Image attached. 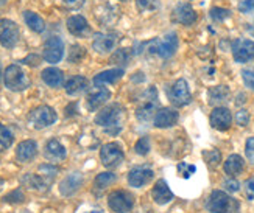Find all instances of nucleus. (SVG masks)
<instances>
[{
    "mask_svg": "<svg viewBox=\"0 0 254 213\" xmlns=\"http://www.w3.org/2000/svg\"><path fill=\"white\" fill-rule=\"evenodd\" d=\"M124 107L120 105H109L103 107L95 115V125L102 126L105 132L117 136L122 131V121H124Z\"/></svg>",
    "mask_w": 254,
    "mask_h": 213,
    "instance_id": "obj_1",
    "label": "nucleus"
},
{
    "mask_svg": "<svg viewBox=\"0 0 254 213\" xmlns=\"http://www.w3.org/2000/svg\"><path fill=\"white\" fill-rule=\"evenodd\" d=\"M143 50L150 54H156L162 59H169L178 50V36L176 33H169L162 39H151L143 44Z\"/></svg>",
    "mask_w": 254,
    "mask_h": 213,
    "instance_id": "obj_2",
    "label": "nucleus"
},
{
    "mask_svg": "<svg viewBox=\"0 0 254 213\" xmlns=\"http://www.w3.org/2000/svg\"><path fill=\"white\" fill-rule=\"evenodd\" d=\"M206 207L212 213H240L239 201L226 195L225 192H220V190H215V192L211 193Z\"/></svg>",
    "mask_w": 254,
    "mask_h": 213,
    "instance_id": "obj_3",
    "label": "nucleus"
},
{
    "mask_svg": "<svg viewBox=\"0 0 254 213\" xmlns=\"http://www.w3.org/2000/svg\"><path fill=\"white\" fill-rule=\"evenodd\" d=\"M3 83L5 86L13 92H20L30 87V78L22 70V67L17 64H11L5 69L3 73Z\"/></svg>",
    "mask_w": 254,
    "mask_h": 213,
    "instance_id": "obj_4",
    "label": "nucleus"
},
{
    "mask_svg": "<svg viewBox=\"0 0 254 213\" xmlns=\"http://www.w3.org/2000/svg\"><path fill=\"white\" fill-rule=\"evenodd\" d=\"M58 120L57 112H55L53 107L47 106V105H42L35 107L28 115V123L35 128V129H44V128H49L52 125H55V121Z\"/></svg>",
    "mask_w": 254,
    "mask_h": 213,
    "instance_id": "obj_5",
    "label": "nucleus"
},
{
    "mask_svg": "<svg viewBox=\"0 0 254 213\" xmlns=\"http://www.w3.org/2000/svg\"><path fill=\"white\" fill-rule=\"evenodd\" d=\"M159 107V98L158 92L154 87H150L148 91L143 94V98L140 105L136 109V117L139 121H148L153 115H156Z\"/></svg>",
    "mask_w": 254,
    "mask_h": 213,
    "instance_id": "obj_6",
    "label": "nucleus"
},
{
    "mask_svg": "<svg viewBox=\"0 0 254 213\" xmlns=\"http://www.w3.org/2000/svg\"><path fill=\"white\" fill-rule=\"evenodd\" d=\"M20 31L16 22L9 19H0V46L5 49H14L19 42Z\"/></svg>",
    "mask_w": 254,
    "mask_h": 213,
    "instance_id": "obj_7",
    "label": "nucleus"
},
{
    "mask_svg": "<svg viewBox=\"0 0 254 213\" xmlns=\"http://www.w3.org/2000/svg\"><path fill=\"white\" fill-rule=\"evenodd\" d=\"M100 159H102V163L106 168H117L120 163L124 162L125 154H124V150H122V147H120L119 143L111 142V143H106L102 147Z\"/></svg>",
    "mask_w": 254,
    "mask_h": 213,
    "instance_id": "obj_8",
    "label": "nucleus"
},
{
    "mask_svg": "<svg viewBox=\"0 0 254 213\" xmlns=\"http://www.w3.org/2000/svg\"><path fill=\"white\" fill-rule=\"evenodd\" d=\"M167 94H169V100L172 102V105L176 107L187 106L192 102V95H190L189 86H187L186 80H176L169 89Z\"/></svg>",
    "mask_w": 254,
    "mask_h": 213,
    "instance_id": "obj_9",
    "label": "nucleus"
},
{
    "mask_svg": "<svg viewBox=\"0 0 254 213\" xmlns=\"http://www.w3.org/2000/svg\"><path fill=\"white\" fill-rule=\"evenodd\" d=\"M108 206L116 213H128L134 206V198L125 190H117L108 196Z\"/></svg>",
    "mask_w": 254,
    "mask_h": 213,
    "instance_id": "obj_10",
    "label": "nucleus"
},
{
    "mask_svg": "<svg viewBox=\"0 0 254 213\" xmlns=\"http://www.w3.org/2000/svg\"><path fill=\"white\" fill-rule=\"evenodd\" d=\"M64 56V42L60 36H50L44 44L42 58L50 64H57Z\"/></svg>",
    "mask_w": 254,
    "mask_h": 213,
    "instance_id": "obj_11",
    "label": "nucleus"
},
{
    "mask_svg": "<svg viewBox=\"0 0 254 213\" xmlns=\"http://www.w3.org/2000/svg\"><path fill=\"white\" fill-rule=\"evenodd\" d=\"M233 56L236 62H248L254 59V42L250 39H236L233 42Z\"/></svg>",
    "mask_w": 254,
    "mask_h": 213,
    "instance_id": "obj_12",
    "label": "nucleus"
},
{
    "mask_svg": "<svg viewBox=\"0 0 254 213\" xmlns=\"http://www.w3.org/2000/svg\"><path fill=\"white\" fill-rule=\"evenodd\" d=\"M117 35L114 33H95L94 41H92V47L97 53L106 54L109 52H113L114 47L117 46Z\"/></svg>",
    "mask_w": 254,
    "mask_h": 213,
    "instance_id": "obj_13",
    "label": "nucleus"
},
{
    "mask_svg": "<svg viewBox=\"0 0 254 213\" xmlns=\"http://www.w3.org/2000/svg\"><path fill=\"white\" fill-rule=\"evenodd\" d=\"M111 98V92L108 91L103 86H95L92 91L87 94L86 105L89 110H97L98 107H102L108 100Z\"/></svg>",
    "mask_w": 254,
    "mask_h": 213,
    "instance_id": "obj_14",
    "label": "nucleus"
},
{
    "mask_svg": "<svg viewBox=\"0 0 254 213\" xmlns=\"http://www.w3.org/2000/svg\"><path fill=\"white\" fill-rule=\"evenodd\" d=\"M231 123H233V115H231V110L223 106H217L212 114H211V125L212 128L218 131H226L229 129Z\"/></svg>",
    "mask_w": 254,
    "mask_h": 213,
    "instance_id": "obj_15",
    "label": "nucleus"
},
{
    "mask_svg": "<svg viewBox=\"0 0 254 213\" xmlns=\"http://www.w3.org/2000/svg\"><path fill=\"white\" fill-rule=\"evenodd\" d=\"M67 30L75 38H84L91 33V25L83 16L75 14L67 19Z\"/></svg>",
    "mask_w": 254,
    "mask_h": 213,
    "instance_id": "obj_16",
    "label": "nucleus"
},
{
    "mask_svg": "<svg viewBox=\"0 0 254 213\" xmlns=\"http://www.w3.org/2000/svg\"><path fill=\"white\" fill-rule=\"evenodd\" d=\"M44 156H46V159L50 160V162H61V160L65 159L67 151H65L64 145L60 140L50 139L46 143V148H44Z\"/></svg>",
    "mask_w": 254,
    "mask_h": 213,
    "instance_id": "obj_17",
    "label": "nucleus"
},
{
    "mask_svg": "<svg viewBox=\"0 0 254 213\" xmlns=\"http://www.w3.org/2000/svg\"><path fill=\"white\" fill-rule=\"evenodd\" d=\"M180 115L178 112L175 109H170V107H162L156 112V115H154V126L156 128H170V126H175L176 121H178Z\"/></svg>",
    "mask_w": 254,
    "mask_h": 213,
    "instance_id": "obj_18",
    "label": "nucleus"
},
{
    "mask_svg": "<svg viewBox=\"0 0 254 213\" xmlns=\"http://www.w3.org/2000/svg\"><path fill=\"white\" fill-rule=\"evenodd\" d=\"M173 20L178 22V24L183 25H192L196 20V13L195 9L189 5V3H180L176 5V8L173 9Z\"/></svg>",
    "mask_w": 254,
    "mask_h": 213,
    "instance_id": "obj_19",
    "label": "nucleus"
},
{
    "mask_svg": "<svg viewBox=\"0 0 254 213\" xmlns=\"http://www.w3.org/2000/svg\"><path fill=\"white\" fill-rule=\"evenodd\" d=\"M38 154V143L35 140H24L17 145L16 159L22 163H27L33 160Z\"/></svg>",
    "mask_w": 254,
    "mask_h": 213,
    "instance_id": "obj_20",
    "label": "nucleus"
},
{
    "mask_svg": "<svg viewBox=\"0 0 254 213\" xmlns=\"http://www.w3.org/2000/svg\"><path fill=\"white\" fill-rule=\"evenodd\" d=\"M83 185V176L80 173H72L69 176H65L61 184H60V192L64 196H72L80 190Z\"/></svg>",
    "mask_w": 254,
    "mask_h": 213,
    "instance_id": "obj_21",
    "label": "nucleus"
},
{
    "mask_svg": "<svg viewBox=\"0 0 254 213\" xmlns=\"http://www.w3.org/2000/svg\"><path fill=\"white\" fill-rule=\"evenodd\" d=\"M151 196H153V201L156 204L159 206H164V204H167L170 203V201L173 199V193H172V190L169 188L167 182L165 181H158L156 184H154L153 190H151Z\"/></svg>",
    "mask_w": 254,
    "mask_h": 213,
    "instance_id": "obj_22",
    "label": "nucleus"
},
{
    "mask_svg": "<svg viewBox=\"0 0 254 213\" xmlns=\"http://www.w3.org/2000/svg\"><path fill=\"white\" fill-rule=\"evenodd\" d=\"M151 179H153V171L148 170V168H134V170H131L128 174V182L134 188H140L143 185H147Z\"/></svg>",
    "mask_w": 254,
    "mask_h": 213,
    "instance_id": "obj_23",
    "label": "nucleus"
},
{
    "mask_svg": "<svg viewBox=\"0 0 254 213\" xmlns=\"http://www.w3.org/2000/svg\"><path fill=\"white\" fill-rule=\"evenodd\" d=\"M42 81L50 87L58 89L64 84V72L57 69V67H49V69H44L41 73Z\"/></svg>",
    "mask_w": 254,
    "mask_h": 213,
    "instance_id": "obj_24",
    "label": "nucleus"
},
{
    "mask_svg": "<svg viewBox=\"0 0 254 213\" xmlns=\"http://www.w3.org/2000/svg\"><path fill=\"white\" fill-rule=\"evenodd\" d=\"M20 182H22V185H24V187H27L30 190H35V192H39V193L47 192L49 185H50L41 174H30V173L22 177Z\"/></svg>",
    "mask_w": 254,
    "mask_h": 213,
    "instance_id": "obj_25",
    "label": "nucleus"
},
{
    "mask_svg": "<svg viewBox=\"0 0 254 213\" xmlns=\"http://www.w3.org/2000/svg\"><path fill=\"white\" fill-rule=\"evenodd\" d=\"M229 95H231V92H229L228 86H215L207 91V102L212 106H218V105L226 103L229 100Z\"/></svg>",
    "mask_w": 254,
    "mask_h": 213,
    "instance_id": "obj_26",
    "label": "nucleus"
},
{
    "mask_svg": "<svg viewBox=\"0 0 254 213\" xmlns=\"http://www.w3.org/2000/svg\"><path fill=\"white\" fill-rule=\"evenodd\" d=\"M122 76H124V69H109V70H105V72H100L98 75H95V78H94V84H95V86L114 84V83H117Z\"/></svg>",
    "mask_w": 254,
    "mask_h": 213,
    "instance_id": "obj_27",
    "label": "nucleus"
},
{
    "mask_svg": "<svg viewBox=\"0 0 254 213\" xmlns=\"http://www.w3.org/2000/svg\"><path fill=\"white\" fill-rule=\"evenodd\" d=\"M64 89L69 95H80L87 89V80L81 75H75L70 80H67V83L64 84Z\"/></svg>",
    "mask_w": 254,
    "mask_h": 213,
    "instance_id": "obj_28",
    "label": "nucleus"
},
{
    "mask_svg": "<svg viewBox=\"0 0 254 213\" xmlns=\"http://www.w3.org/2000/svg\"><path fill=\"white\" fill-rule=\"evenodd\" d=\"M244 166H245L244 159H242L239 154H233V156H229L225 162V173L229 174L231 177H234L244 171Z\"/></svg>",
    "mask_w": 254,
    "mask_h": 213,
    "instance_id": "obj_29",
    "label": "nucleus"
},
{
    "mask_svg": "<svg viewBox=\"0 0 254 213\" xmlns=\"http://www.w3.org/2000/svg\"><path fill=\"white\" fill-rule=\"evenodd\" d=\"M24 20H25V24L28 25V28L31 31L42 33L44 30H46V22H44V19L39 14L33 13V11H25V13H24Z\"/></svg>",
    "mask_w": 254,
    "mask_h": 213,
    "instance_id": "obj_30",
    "label": "nucleus"
},
{
    "mask_svg": "<svg viewBox=\"0 0 254 213\" xmlns=\"http://www.w3.org/2000/svg\"><path fill=\"white\" fill-rule=\"evenodd\" d=\"M116 174L114 173H109V171H105V173H100L94 181V187L97 192H103L106 187H109L111 184L116 182Z\"/></svg>",
    "mask_w": 254,
    "mask_h": 213,
    "instance_id": "obj_31",
    "label": "nucleus"
},
{
    "mask_svg": "<svg viewBox=\"0 0 254 213\" xmlns=\"http://www.w3.org/2000/svg\"><path fill=\"white\" fill-rule=\"evenodd\" d=\"M14 142L13 132H11L5 125H0V153L6 151Z\"/></svg>",
    "mask_w": 254,
    "mask_h": 213,
    "instance_id": "obj_32",
    "label": "nucleus"
},
{
    "mask_svg": "<svg viewBox=\"0 0 254 213\" xmlns=\"http://www.w3.org/2000/svg\"><path fill=\"white\" fill-rule=\"evenodd\" d=\"M86 56V50L84 47L78 46V44H73L69 50V54H67V61L72 62V64H78L83 58Z\"/></svg>",
    "mask_w": 254,
    "mask_h": 213,
    "instance_id": "obj_33",
    "label": "nucleus"
},
{
    "mask_svg": "<svg viewBox=\"0 0 254 213\" xmlns=\"http://www.w3.org/2000/svg\"><path fill=\"white\" fill-rule=\"evenodd\" d=\"M38 171H39V174L46 179V181L49 182V184H52V181L55 179V176L58 174V168L55 166V165H50V163H46V165H41L39 168H38Z\"/></svg>",
    "mask_w": 254,
    "mask_h": 213,
    "instance_id": "obj_34",
    "label": "nucleus"
},
{
    "mask_svg": "<svg viewBox=\"0 0 254 213\" xmlns=\"http://www.w3.org/2000/svg\"><path fill=\"white\" fill-rule=\"evenodd\" d=\"M136 5L140 13H151L159 8V0H136Z\"/></svg>",
    "mask_w": 254,
    "mask_h": 213,
    "instance_id": "obj_35",
    "label": "nucleus"
},
{
    "mask_svg": "<svg viewBox=\"0 0 254 213\" xmlns=\"http://www.w3.org/2000/svg\"><path fill=\"white\" fill-rule=\"evenodd\" d=\"M128 59H129V52L127 49H119L116 50V53L111 56V62L113 64H117V65H127L128 64Z\"/></svg>",
    "mask_w": 254,
    "mask_h": 213,
    "instance_id": "obj_36",
    "label": "nucleus"
},
{
    "mask_svg": "<svg viewBox=\"0 0 254 213\" xmlns=\"http://www.w3.org/2000/svg\"><path fill=\"white\" fill-rule=\"evenodd\" d=\"M3 201H5V203H9V204H20V203H24V201H25V195H24V192H22L20 188H16L11 193H8L3 198Z\"/></svg>",
    "mask_w": 254,
    "mask_h": 213,
    "instance_id": "obj_37",
    "label": "nucleus"
},
{
    "mask_svg": "<svg viewBox=\"0 0 254 213\" xmlns=\"http://www.w3.org/2000/svg\"><path fill=\"white\" fill-rule=\"evenodd\" d=\"M204 160L209 166H217L222 160V154H220L218 150H211V151H206L204 154Z\"/></svg>",
    "mask_w": 254,
    "mask_h": 213,
    "instance_id": "obj_38",
    "label": "nucleus"
},
{
    "mask_svg": "<svg viewBox=\"0 0 254 213\" xmlns=\"http://www.w3.org/2000/svg\"><path fill=\"white\" fill-rule=\"evenodd\" d=\"M229 16H231V11L226 9V8H218V6H215V8L211 9V19L215 20V22H223Z\"/></svg>",
    "mask_w": 254,
    "mask_h": 213,
    "instance_id": "obj_39",
    "label": "nucleus"
},
{
    "mask_svg": "<svg viewBox=\"0 0 254 213\" xmlns=\"http://www.w3.org/2000/svg\"><path fill=\"white\" fill-rule=\"evenodd\" d=\"M150 140L148 137H140L136 143V147H134V151L139 154V156H147L150 153Z\"/></svg>",
    "mask_w": 254,
    "mask_h": 213,
    "instance_id": "obj_40",
    "label": "nucleus"
},
{
    "mask_svg": "<svg viewBox=\"0 0 254 213\" xmlns=\"http://www.w3.org/2000/svg\"><path fill=\"white\" fill-rule=\"evenodd\" d=\"M195 171H196V168H195L193 165H189V163H186V162H183V163L178 165V173H180L184 179H189Z\"/></svg>",
    "mask_w": 254,
    "mask_h": 213,
    "instance_id": "obj_41",
    "label": "nucleus"
},
{
    "mask_svg": "<svg viewBox=\"0 0 254 213\" xmlns=\"http://www.w3.org/2000/svg\"><path fill=\"white\" fill-rule=\"evenodd\" d=\"M239 11L244 14H253L254 13V0H244V2H240Z\"/></svg>",
    "mask_w": 254,
    "mask_h": 213,
    "instance_id": "obj_42",
    "label": "nucleus"
},
{
    "mask_svg": "<svg viewBox=\"0 0 254 213\" xmlns=\"http://www.w3.org/2000/svg\"><path fill=\"white\" fill-rule=\"evenodd\" d=\"M236 121H237V125H240V126H247L250 123V114L245 109H240L236 114Z\"/></svg>",
    "mask_w": 254,
    "mask_h": 213,
    "instance_id": "obj_43",
    "label": "nucleus"
},
{
    "mask_svg": "<svg viewBox=\"0 0 254 213\" xmlns=\"http://www.w3.org/2000/svg\"><path fill=\"white\" fill-rule=\"evenodd\" d=\"M242 78H244V83L247 87H250L251 91H254V70H244L242 72Z\"/></svg>",
    "mask_w": 254,
    "mask_h": 213,
    "instance_id": "obj_44",
    "label": "nucleus"
},
{
    "mask_svg": "<svg viewBox=\"0 0 254 213\" xmlns=\"http://www.w3.org/2000/svg\"><path fill=\"white\" fill-rule=\"evenodd\" d=\"M223 187L226 192H231V193H236L240 190V184H239V181H236V179H228V181H225Z\"/></svg>",
    "mask_w": 254,
    "mask_h": 213,
    "instance_id": "obj_45",
    "label": "nucleus"
},
{
    "mask_svg": "<svg viewBox=\"0 0 254 213\" xmlns=\"http://www.w3.org/2000/svg\"><path fill=\"white\" fill-rule=\"evenodd\" d=\"M22 64L30 65V67H38L41 64V56H38V54H28L27 58L22 59Z\"/></svg>",
    "mask_w": 254,
    "mask_h": 213,
    "instance_id": "obj_46",
    "label": "nucleus"
},
{
    "mask_svg": "<svg viewBox=\"0 0 254 213\" xmlns=\"http://www.w3.org/2000/svg\"><path fill=\"white\" fill-rule=\"evenodd\" d=\"M247 158L251 163H254V137H250L247 140V147H245Z\"/></svg>",
    "mask_w": 254,
    "mask_h": 213,
    "instance_id": "obj_47",
    "label": "nucleus"
},
{
    "mask_svg": "<svg viewBox=\"0 0 254 213\" xmlns=\"http://www.w3.org/2000/svg\"><path fill=\"white\" fill-rule=\"evenodd\" d=\"M245 193H247L248 199L254 201V177H250L245 182Z\"/></svg>",
    "mask_w": 254,
    "mask_h": 213,
    "instance_id": "obj_48",
    "label": "nucleus"
},
{
    "mask_svg": "<svg viewBox=\"0 0 254 213\" xmlns=\"http://www.w3.org/2000/svg\"><path fill=\"white\" fill-rule=\"evenodd\" d=\"M84 2H86V0H63V3H64L65 6L73 8V9L81 8V6L84 5Z\"/></svg>",
    "mask_w": 254,
    "mask_h": 213,
    "instance_id": "obj_49",
    "label": "nucleus"
},
{
    "mask_svg": "<svg viewBox=\"0 0 254 213\" xmlns=\"http://www.w3.org/2000/svg\"><path fill=\"white\" fill-rule=\"evenodd\" d=\"M3 184H5V181H3V179H2V177H0V188H2V187H3Z\"/></svg>",
    "mask_w": 254,
    "mask_h": 213,
    "instance_id": "obj_50",
    "label": "nucleus"
},
{
    "mask_svg": "<svg viewBox=\"0 0 254 213\" xmlns=\"http://www.w3.org/2000/svg\"><path fill=\"white\" fill-rule=\"evenodd\" d=\"M6 3V0H0V6H2V5H5Z\"/></svg>",
    "mask_w": 254,
    "mask_h": 213,
    "instance_id": "obj_51",
    "label": "nucleus"
},
{
    "mask_svg": "<svg viewBox=\"0 0 254 213\" xmlns=\"http://www.w3.org/2000/svg\"><path fill=\"white\" fill-rule=\"evenodd\" d=\"M87 213H102V212H98V210H92V212H87Z\"/></svg>",
    "mask_w": 254,
    "mask_h": 213,
    "instance_id": "obj_52",
    "label": "nucleus"
},
{
    "mask_svg": "<svg viewBox=\"0 0 254 213\" xmlns=\"http://www.w3.org/2000/svg\"><path fill=\"white\" fill-rule=\"evenodd\" d=\"M251 33H253V36H254V25H253V30H251Z\"/></svg>",
    "mask_w": 254,
    "mask_h": 213,
    "instance_id": "obj_53",
    "label": "nucleus"
},
{
    "mask_svg": "<svg viewBox=\"0 0 254 213\" xmlns=\"http://www.w3.org/2000/svg\"><path fill=\"white\" fill-rule=\"evenodd\" d=\"M120 2H128V0H120Z\"/></svg>",
    "mask_w": 254,
    "mask_h": 213,
    "instance_id": "obj_54",
    "label": "nucleus"
}]
</instances>
